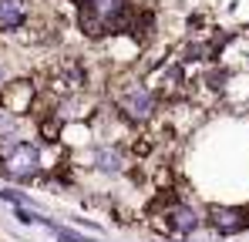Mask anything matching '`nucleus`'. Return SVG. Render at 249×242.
I'll return each mask as SVG.
<instances>
[{
	"label": "nucleus",
	"instance_id": "1",
	"mask_svg": "<svg viewBox=\"0 0 249 242\" xmlns=\"http://www.w3.org/2000/svg\"><path fill=\"white\" fill-rule=\"evenodd\" d=\"M111 104L122 111V118L131 128H145L159 118L162 98L142 71H128V74H118L111 81Z\"/></svg>",
	"mask_w": 249,
	"mask_h": 242
},
{
	"label": "nucleus",
	"instance_id": "2",
	"mask_svg": "<svg viewBox=\"0 0 249 242\" xmlns=\"http://www.w3.org/2000/svg\"><path fill=\"white\" fill-rule=\"evenodd\" d=\"M135 3L131 0H91L74 10V24L88 40H108L128 27Z\"/></svg>",
	"mask_w": 249,
	"mask_h": 242
},
{
	"label": "nucleus",
	"instance_id": "3",
	"mask_svg": "<svg viewBox=\"0 0 249 242\" xmlns=\"http://www.w3.org/2000/svg\"><path fill=\"white\" fill-rule=\"evenodd\" d=\"M0 175H3L7 182H17V185L44 182V178H47V168H44L41 141L24 138V141H17L10 152H3V155H0Z\"/></svg>",
	"mask_w": 249,
	"mask_h": 242
},
{
	"label": "nucleus",
	"instance_id": "4",
	"mask_svg": "<svg viewBox=\"0 0 249 242\" xmlns=\"http://www.w3.org/2000/svg\"><path fill=\"white\" fill-rule=\"evenodd\" d=\"M159 229L168 239H192V236L202 232V212L196 205L178 199L175 205H168L165 212L159 215Z\"/></svg>",
	"mask_w": 249,
	"mask_h": 242
},
{
	"label": "nucleus",
	"instance_id": "5",
	"mask_svg": "<svg viewBox=\"0 0 249 242\" xmlns=\"http://www.w3.org/2000/svg\"><path fill=\"white\" fill-rule=\"evenodd\" d=\"M206 222L209 232L219 239H232L249 229V208L246 205H222V202H209L206 205Z\"/></svg>",
	"mask_w": 249,
	"mask_h": 242
},
{
	"label": "nucleus",
	"instance_id": "6",
	"mask_svg": "<svg viewBox=\"0 0 249 242\" xmlns=\"http://www.w3.org/2000/svg\"><path fill=\"white\" fill-rule=\"evenodd\" d=\"M41 104V84L34 78H10L0 87V108L14 111V115H34Z\"/></svg>",
	"mask_w": 249,
	"mask_h": 242
},
{
	"label": "nucleus",
	"instance_id": "7",
	"mask_svg": "<svg viewBox=\"0 0 249 242\" xmlns=\"http://www.w3.org/2000/svg\"><path fill=\"white\" fill-rule=\"evenodd\" d=\"M34 17V0H0V37H17Z\"/></svg>",
	"mask_w": 249,
	"mask_h": 242
},
{
	"label": "nucleus",
	"instance_id": "8",
	"mask_svg": "<svg viewBox=\"0 0 249 242\" xmlns=\"http://www.w3.org/2000/svg\"><path fill=\"white\" fill-rule=\"evenodd\" d=\"M31 115H14L7 108H0V155L10 152L17 141L34 138V121H27Z\"/></svg>",
	"mask_w": 249,
	"mask_h": 242
},
{
	"label": "nucleus",
	"instance_id": "9",
	"mask_svg": "<svg viewBox=\"0 0 249 242\" xmlns=\"http://www.w3.org/2000/svg\"><path fill=\"white\" fill-rule=\"evenodd\" d=\"M0 202H7V205H34V199L24 195L20 189H0Z\"/></svg>",
	"mask_w": 249,
	"mask_h": 242
},
{
	"label": "nucleus",
	"instance_id": "10",
	"mask_svg": "<svg viewBox=\"0 0 249 242\" xmlns=\"http://www.w3.org/2000/svg\"><path fill=\"white\" fill-rule=\"evenodd\" d=\"M51 232H54V239L57 242H91V239H84V236H78V232H71V229H64V225H51Z\"/></svg>",
	"mask_w": 249,
	"mask_h": 242
}]
</instances>
